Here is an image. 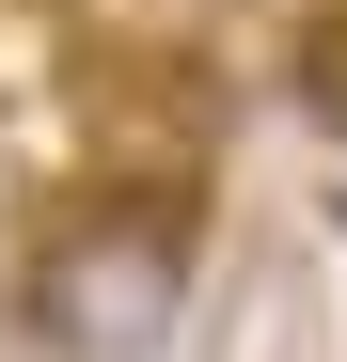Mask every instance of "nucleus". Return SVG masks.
Returning <instances> with one entry per match:
<instances>
[{
    "label": "nucleus",
    "instance_id": "2",
    "mask_svg": "<svg viewBox=\"0 0 347 362\" xmlns=\"http://www.w3.org/2000/svg\"><path fill=\"white\" fill-rule=\"evenodd\" d=\"M300 95H316V127H331V142H347V16H331V32H316V79H300Z\"/></svg>",
    "mask_w": 347,
    "mask_h": 362
},
{
    "label": "nucleus",
    "instance_id": "1",
    "mask_svg": "<svg viewBox=\"0 0 347 362\" xmlns=\"http://www.w3.org/2000/svg\"><path fill=\"white\" fill-rule=\"evenodd\" d=\"M16 331L47 362H158L190 331V221L174 189H79L16 252Z\"/></svg>",
    "mask_w": 347,
    "mask_h": 362
}]
</instances>
